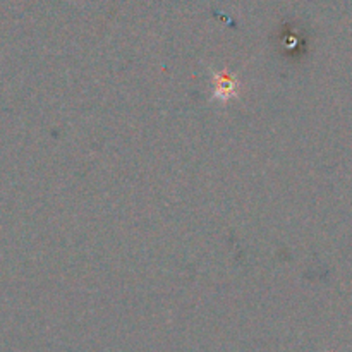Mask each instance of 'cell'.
I'll return each instance as SVG.
<instances>
[{"label": "cell", "instance_id": "6da1fadb", "mask_svg": "<svg viewBox=\"0 0 352 352\" xmlns=\"http://www.w3.org/2000/svg\"><path fill=\"white\" fill-rule=\"evenodd\" d=\"M236 91V86H234L232 79H219V88H217V96L220 98H229Z\"/></svg>", "mask_w": 352, "mask_h": 352}]
</instances>
